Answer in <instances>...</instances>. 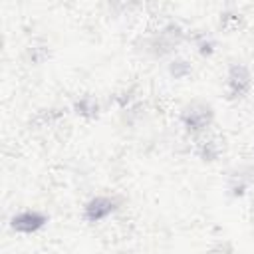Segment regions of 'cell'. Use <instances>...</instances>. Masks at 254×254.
Segmentation results:
<instances>
[{"label":"cell","mask_w":254,"mask_h":254,"mask_svg":"<svg viewBox=\"0 0 254 254\" xmlns=\"http://www.w3.org/2000/svg\"><path fill=\"white\" fill-rule=\"evenodd\" d=\"M115 210V200L109 196H95L85 204V218L91 222L103 220Z\"/></svg>","instance_id":"2"},{"label":"cell","mask_w":254,"mask_h":254,"mask_svg":"<svg viewBox=\"0 0 254 254\" xmlns=\"http://www.w3.org/2000/svg\"><path fill=\"white\" fill-rule=\"evenodd\" d=\"M46 224V216L38 210H24L12 218V228L24 234H32Z\"/></svg>","instance_id":"1"},{"label":"cell","mask_w":254,"mask_h":254,"mask_svg":"<svg viewBox=\"0 0 254 254\" xmlns=\"http://www.w3.org/2000/svg\"><path fill=\"white\" fill-rule=\"evenodd\" d=\"M244 71V67H234L232 69V73H230V85H232V89H234V93H242L244 91V87H242V83L248 87L250 85V81H248V71L244 73V75H240Z\"/></svg>","instance_id":"3"}]
</instances>
